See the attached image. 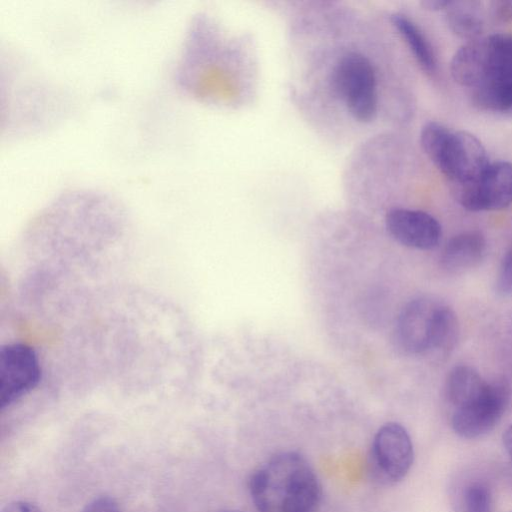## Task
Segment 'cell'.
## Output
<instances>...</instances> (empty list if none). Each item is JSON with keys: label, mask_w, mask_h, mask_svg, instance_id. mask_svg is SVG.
<instances>
[{"label": "cell", "mask_w": 512, "mask_h": 512, "mask_svg": "<svg viewBox=\"0 0 512 512\" xmlns=\"http://www.w3.org/2000/svg\"><path fill=\"white\" fill-rule=\"evenodd\" d=\"M249 491L258 512H315L321 487L315 471L296 452H281L251 475Z\"/></svg>", "instance_id": "obj_1"}, {"label": "cell", "mask_w": 512, "mask_h": 512, "mask_svg": "<svg viewBox=\"0 0 512 512\" xmlns=\"http://www.w3.org/2000/svg\"><path fill=\"white\" fill-rule=\"evenodd\" d=\"M459 335V323L454 311L430 298H417L400 312L395 340L409 354L452 350Z\"/></svg>", "instance_id": "obj_2"}, {"label": "cell", "mask_w": 512, "mask_h": 512, "mask_svg": "<svg viewBox=\"0 0 512 512\" xmlns=\"http://www.w3.org/2000/svg\"><path fill=\"white\" fill-rule=\"evenodd\" d=\"M420 144L437 169L453 184L470 183L490 164L481 141L467 131H453L430 121L420 132Z\"/></svg>", "instance_id": "obj_3"}, {"label": "cell", "mask_w": 512, "mask_h": 512, "mask_svg": "<svg viewBox=\"0 0 512 512\" xmlns=\"http://www.w3.org/2000/svg\"><path fill=\"white\" fill-rule=\"evenodd\" d=\"M450 71L460 85L473 88L496 76H512V34L467 41L453 55Z\"/></svg>", "instance_id": "obj_4"}, {"label": "cell", "mask_w": 512, "mask_h": 512, "mask_svg": "<svg viewBox=\"0 0 512 512\" xmlns=\"http://www.w3.org/2000/svg\"><path fill=\"white\" fill-rule=\"evenodd\" d=\"M333 86L354 119L367 123L375 118L376 76L365 56L354 52L344 55L334 69Z\"/></svg>", "instance_id": "obj_5"}, {"label": "cell", "mask_w": 512, "mask_h": 512, "mask_svg": "<svg viewBox=\"0 0 512 512\" xmlns=\"http://www.w3.org/2000/svg\"><path fill=\"white\" fill-rule=\"evenodd\" d=\"M372 477L383 485L400 482L409 472L414 450L407 430L399 423L389 422L375 434L369 455Z\"/></svg>", "instance_id": "obj_6"}, {"label": "cell", "mask_w": 512, "mask_h": 512, "mask_svg": "<svg viewBox=\"0 0 512 512\" xmlns=\"http://www.w3.org/2000/svg\"><path fill=\"white\" fill-rule=\"evenodd\" d=\"M42 378L40 358L33 347L8 343L0 349V406L8 408L33 391Z\"/></svg>", "instance_id": "obj_7"}, {"label": "cell", "mask_w": 512, "mask_h": 512, "mask_svg": "<svg viewBox=\"0 0 512 512\" xmlns=\"http://www.w3.org/2000/svg\"><path fill=\"white\" fill-rule=\"evenodd\" d=\"M458 203L469 211H491L512 204V163H490L476 180L454 186Z\"/></svg>", "instance_id": "obj_8"}, {"label": "cell", "mask_w": 512, "mask_h": 512, "mask_svg": "<svg viewBox=\"0 0 512 512\" xmlns=\"http://www.w3.org/2000/svg\"><path fill=\"white\" fill-rule=\"evenodd\" d=\"M508 400V390L503 384L489 383L478 397L454 409L451 418L454 432L465 439L489 433L502 418Z\"/></svg>", "instance_id": "obj_9"}, {"label": "cell", "mask_w": 512, "mask_h": 512, "mask_svg": "<svg viewBox=\"0 0 512 512\" xmlns=\"http://www.w3.org/2000/svg\"><path fill=\"white\" fill-rule=\"evenodd\" d=\"M385 224L396 241L419 250L433 249L438 245L442 235L438 220L421 210L391 209L386 214Z\"/></svg>", "instance_id": "obj_10"}, {"label": "cell", "mask_w": 512, "mask_h": 512, "mask_svg": "<svg viewBox=\"0 0 512 512\" xmlns=\"http://www.w3.org/2000/svg\"><path fill=\"white\" fill-rule=\"evenodd\" d=\"M486 247V240L480 232H462L445 245L441 254V265L450 273L465 272L481 262Z\"/></svg>", "instance_id": "obj_11"}, {"label": "cell", "mask_w": 512, "mask_h": 512, "mask_svg": "<svg viewBox=\"0 0 512 512\" xmlns=\"http://www.w3.org/2000/svg\"><path fill=\"white\" fill-rule=\"evenodd\" d=\"M451 503L454 512H494L492 489L478 477L459 481L452 488Z\"/></svg>", "instance_id": "obj_12"}, {"label": "cell", "mask_w": 512, "mask_h": 512, "mask_svg": "<svg viewBox=\"0 0 512 512\" xmlns=\"http://www.w3.org/2000/svg\"><path fill=\"white\" fill-rule=\"evenodd\" d=\"M488 385L489 382L485 381L473 367L455 366L446 380V396L455 409L478 397Z\"/></svg>", "instance_id": "obj_13"}, {"label": "cell", "mask_w": 512, "mask_h": 512, "mask_svg": "<svg viewBox=\"0 0 512 512\" xmlns=\"http://www.w3.org/2000/svg\"><path fill=\"white\" fill-rule=\"evenodd\" d=\"M473 104L486 111L512 110V76L489 78L472 88Z\"/></svg>", "instance_id": "obj_14"}, {"label": "cell", "mask_w": 512, "mask_h": 512, "mask_svg": "<svg viewBox=\"0 0 512 512\" xmlns=\"http://www.w3.org/2000/svg\"><path fill=\"white\" fill-rule=\"evenodd\" d=\"M390 19L393 26L398 30L409 46L420 66L428 73H433L436 69L435 54L422 31L405 15L398 13L393 14Z\"/></svg>", "instance_id": "obj_15"}, {"label": "cell", "mask_w": 512, "mask_h": 512, "mask_svg": "<svg viewBox=\"0 0 512 512\" xmlns=\"http://www.w3.org/2000/svg\"><path fill=\"white\" fill-rule=\"evenodd\" d=\"M452 6L447 10L446 22L456 36L467 41L481 37L483 22L475 13Z\"/></svg>", "instance_id": "obj_16"}, {"label": "cell", "mask_w": 512, "mask_h": 512, "mask_svg": "<svg viewBox=\"0 0 512 512\" xmlns=\"http://www.w3.org/2000/svg\"><path fill=\"white\" fill-rule=\"evenodd\" d=\"M496 291L503 297H512V245L502 260L496 280Z\"/></svg>", "instance_id": "obj_17"}, {"label": "cell", "mask_w": 512, "mask_h": 512, "mask_svg": "<svg viewBox=\"0 0 512 512\" xmlns=\"http://www.w3.org/2000/svg\"><path fill=\"white\" fill-rule=\"evenodd\" d=\"M81 512H121V508L115 498L101 495L87 503Z\"/></svg>", "instance_id": "obj_18"}, {"label": "cell", "mask_w": 512, "mask_h": 512, "mask_svg": "<svg viewBox=\"0 0 512 512\" xmlns=\"http://www.w3.org/2000/svg\"><path fill=\"white\" fill-rule=\"evenodd\" d=\"M493 17L499 22L512 21V0H497L491 3Z\"/></svg>", "instance_id": "obj_19"}, {"label": "cell", "mask_w": 512, "mask_h": 512, "mask_svg": "<svg viewBox=\"0 0 512 512\" xmlns=\"http://www.w3.org/2000/svg\"><path fill=\"white\" fill-rule=\"evenodd\" d=\"M1 512H42L33 502L28 500H16L5 505Z\"/></svg>", "instance_id": "obj_20"}, {"label": "cell", "mask_w": 512, "mask_h": 512, "mask_svg": "<svg viewBox=\"0 0 512 512\" xmlns=\"http://www.w3.org/2000/svg\"><path fill=\"white\" fill-rule=\"evenodd\" d=\"M454 2L450 0H424L421 6L429 11L448 10Z\"/></svg>", "instance_id": "obj_21"}, {"label": "cell", "mask_w": 512, "mask_h": 512, "mask_svg": "<svg viewBox=\"0 0 512 512\" xmlns=\"http://www.w3.org/2000/svg\"><path fill=\"white\" fill-rule=\"evenodd\" d=\"M502 440L505 451L512 464V424L504 432Z\"/></svg>", "instance_id": "obj_22"}, {"label": "cell", "mask_w": 512, "mask_h": 512, "mask_svg": "<svg viewBox=\"0 0 512 512\" xmlns=\"http://www.w3.org/2000/svg\"><path fill=\"white\" fill-rule=\"evenodd\" d=\"M218 512H241V511H238V510H221V511H218Z\"/></svg>", "instance_id": "obj_23"}, {"label": "cell", "mask_w": 512, "mask_h": 512, "mask_svg": "<svg viewBox=\"0 0 512 512\" xmlns=\"http://www.w3.org/2000/svg\"><path fill=\"white\" fill-rule=\"evenodd\" d=\"M512 512V511H511Z\"/></svg>", "instance_id": "obj_24"}]
</instances>
